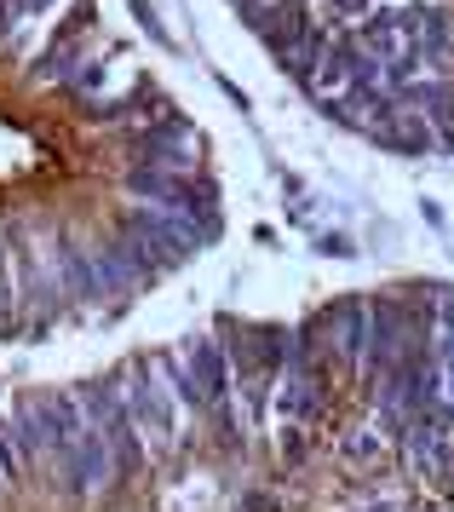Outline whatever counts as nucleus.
I'll use <instances>...</instances> for the list:
<instances>
[{
	"label": "nucleus",
	"mask_w": 454,
	"mask_h": 512,
	"mask_svg": "<svg viewBox=\"0 0 454 512\" xmlns=\"http://www.w3.org/2000/svg\"><path fill=\"white\" fill-rule=\"evenodd\" d=\"M190 369H196V386L207 392V403L225 397V357H219L213 340H196V346H190Z\"/></svg>",
	"instance_id": "2"
},
{
	"label": "nucleus",
	"mask_w": 454,
	"mask_h": 512,
	"mask_svg": "<svg viewBox=\"0 0 454 512\" xmlns=\"http://www.w3.org/2000/svg\"><path fill=\"white\" fill-rule=\"evenodd\" d=\"M0 489H6V478H0Z\"/></svg>",
	"instance_id": "5"
},
{
	"label": "nucleus",
	"mask_w": 454,
	"mask_h": 512,
	"mask_svg": "<svg viewBox=\"0 0 454 512\" xmlns=\"http://www.w3.org/2000/svg\"><path fill=\"white\" fill-rule=\"evenodd\" d=\"M368 12H374V0H322V18L334 29H357Z\"/></svg>",
	"instance_id": "3"
},
{
	"label": "nucleus",
	"mask_w": 454,
	"mask_h": 512,
	"mask_svg": "<svg viewBox=\"0 0 454 512\" xmlns=\"http://www.w3.org/2000/svg\"><path fill=\"white\" fill-rule=\"evenodd\" d=\"M127 409H133V420L150 426V438H156L161 449L173 443V415H167L161 392L150 386V369H144V363H133V374H127Z\"/></svg>",
	"instance_id": "1"
},
{
	"label": "nucleus",
	"mask_w": 454,
	"mask_h": 512,
	"mask_svg": "<svg viewBox=\"0 0 454 512\" xmlns=\"http://www.w3.org/2000/svg\"><path fill=\"white\" fill-rule=\"evenodd\" d=\"M0 478H6V484H23V461H18V449H12L6 420H0Z\"/></svg>",
	"instance_id": "4"
}]
</instances>
